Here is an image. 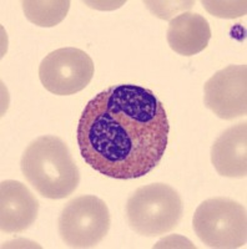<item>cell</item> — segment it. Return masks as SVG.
Segmentation results:
<instances>
[{
    "instance_id": "obj_1",
    "label": "cell",
    "mask_w": 247,
    "mask_h": 249,
    "mask_svg": "<svg viewBox=\"0 0 247 249\" xmlns=\"http://www.w3.org/2000/svg\"><path fill=\"white\" fill-rule=\"evenodd\" d=\"M168 115L150 89L116 85L86 104L76 130L84 161L101 175L133 179L156 167L169 141Z\"/></svg>"
},
{
    "instance_id": "obj_2",
    "label": "cell",
    "mask_w": 247,
    "mask_h": 249,
    "mask_svg": "<svg viewBox=\"0 0 247 249\" xmlns=\"http://www.w3.org/2000/svg\"><path fill=\"white\" fill-rule=\"evenodd\" d=\"M20 168L28 183L44 198H66L80 183V171L70 150L54 135L30 142L21 156Z\"/></svg>"
},
{
    "instance_id": "obj_3",
    "label": "cell",
    "mask_w": 247,
    "mask_h": 249,
    "mask_svg": "<svg viewBox=\"0 0 247 249\" xmlns=\"http://www.w3.org/2000/svg\"><path fill=\"white\" fill-rule=\"evenodd\" d=\"M182 213L181 196L165 183L139 187L126 202L129 226L142 237H160L172 232L179 226Z\"/></svg>"
},
{
    "instance_id": "obj_4",
    "label": "cell",
    "mask_w": 247,
    "mask_h": 249,
    "mask_svg": "<svg viewBox=\"0 0 247 249\" xmlns=\"http://www.w3.org/2000/svg\"><path fill=\"white\" fill-rule=\"evenodd\" d=\"M193 231L210 248H241L247 241V214L244 204L228 197H212L195 211Z\"/></svg>"
},
{
    "instance_id": "obj_5",
    "label": "cell",
    "mask_w": 247,
    "mask_h": 249,
    "mask_svg": "<svg viewBox=\"0 0 247 249\" xmlns=\"http://www.w3.org/2000/svg\"><path fill=\"white\" fill-rule=\"evenodd\" d=\"M111 217L106 203L93 195L75 197L57 219L60 238L71 248H93L108 235Z\"/></svg>"
},
{
    "instance_id": "obj_6",
    "label": "cell",
    "mask_w": 247,
    "mask_h": 249,
    "mask_svg": "<svg viewBox=\"0 0 247 249\" xmlns=\"http://www.w3.org/2000/svg\"><path fill=\"white\" fill-rule=\"evenodd\" d=\"M94 72L93 59L76 48L54 50L44 57L39 66V79L44 89L57 96H69L84 90Z\"/></svg>"
},
{
    "instance_id": "obj_7",
    "label": "cell",
    "mask_w": 247,
    "mask_h": 249,
    "mask_svg": "<svg viewBox=\"0 0 247 249\" xmlns=\"http://www.w3.org/2000/svg\"><path fill=\"white\" fill-rule=\"evenodd\" d=\"M204 102L222 120L242 117L247 112V66L228 65L212 75L204 86Z\"/></svg>"
},
{
    "instance_id": "obj_8",
    "label": "cell",
    "mask_w": 247,
    "mask_h": 249,
    "mask_svg": "<svg viewBox=\"0 0 247 249\" xmlns=\"http://www.w3.org/2000/svg\"><path fill=\"white\" fill-rule=\"evenodd\" d=\"M39 213V201L19 181L0 184V228L5 233H21L32 227Z\"/></svg>"
},
{
    "instance_id": "obj_9",
    "label": "cell",
    "mask_w": 247,
    "mask_h": 249,
    "mask_svg": "<svg viewBox=\"0 0 247 249\" xmlns=\"http://www.w3.org/2000/svg\"><path fill=\"white\" fill-rule=\"evenodd\" d=\"M246 147V121L226 128L211 148V162L216 172L228 178H245L247 175Z\"/></svg>"
},
{
    "instance_id": "obj_10",
    "label": "cell",
    "mask_w": 247,
    "mask_h": 249,
    "mask_svg": "<svg viewBox=\"0 0 247 249\" xmlns=\"http://www.w3.org/2000/svg\"><path fill=\"white\" fill-rule=\"evenodd\" d=\"M211 39L210 24L202 15L185 12L170 20L168 43L179 55L192 56L208 48Z\"/></svg>"
},
{
    "instance_id": "obj_11",
    "label": "cell",
    "mask_w": 247,
    "mask_h": 249,
    "mask_svg": "<svg viewBox=\"0 0 247 249\" xmlns=\"http://www.w3.org/2000/svg\"><path fill=\"white\" fill-rule=\"evenodd\" d=\"M26 19L40 28L59 25L70 9L68 0H25L21 3Z\"/></svg>"
},
{
    "instance_id": "obj_12",
    "label": "cell",
    "mask_w": 247,
    "mask_h": 249,
    "mask_svg": "<svg viewBox=\"0 0 247 249\" xmlns=\"http://www.w3.org/2000/svg\"><path fill=\"white\" fill-rule=\"evenodd\" d=\"M202 5L206 9V12L216 18H224V19H233L246 15V1H202Z\"/></svg>"
}]
</instances>
